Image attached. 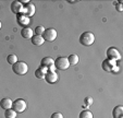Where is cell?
I'll return each instance as SVG.
<instances>
[{
    "label": "cell",
    "mask_w": 123,
    "mask_h": 118,
    "mask_svg": "<svg viewBox=\"0 0 123 118\" xmlns=\"http://www.w3.org/2000/svg\"><path fill=\"white\" fill-rule=\"evenodd\" d=\"M95 42V35L92 32H84L80 36V43L83 46H91Z\"/></svg>",
    "instance_id": "1"
},
{
    "label": "cell",
    "mask_w": 123,
    "mask_h": 118,
    "mask_svg": "<svg viewBox=\"0 0 123 118\" xmlns=\"http://www.w3.org/2000/svg\"><path fill=\"white\" fill-rule=\"evenodd\" d=\"M12 70L15 74H19V76H24V74L27 73L28 71V66L27 63H25L24 61H18L16 63H14L12 66Z\"/></svg>",
    "instance_id": "2"
},
{
    "label": "cell",
    "mask_w": 123,
    "mask_h": 118,
    "mask_svg": "<svg viewBox=\"0 0 123 118\" xmlns=\"http://www.w3.org/2000/svg\"><path fill=\"white\" fill-rule=\"evenodd\" d=\"M102 69L107 72H114V71H119V67L117 66V61L114 60H110V59H106L102 61L101 65Z\"/></svg>",
    "instance_id": "3"
},
{
    "label": "cell",
    "mask_w": 123,
    "mask_h": 118,
    "mask_svg": "<svg viewBox=\"0 0 123 118\" xmlns=\"http://www.w3.org/2000/svg\"><path fill=\"white\" fill-rule=\"evenodd\" d=\"M26 107H27V104L22 98H18V100H15L12 103V109L15 111L16 113H23L26 109Z\"/></svg>",
    "instance_id": "4"
},
{
    "label": "cell",
    "mask_w": 123,
    "mask_h": 118,
    "mask_svg": "<svg viewBox=\"0 0 123 118\" xmlns=\"http://www.w3.org/2000/svg\"><path fill=\"white\" fill-rule=\"evenodd\" d=\"M42 36L45 41H47V42H54L55 39L57 38V31L52 28H45V31H44Z\"/></svg>",
    "instance_id": "5"
},
{
    "label": "cell",
    "mask_w": 123,
    "mask_h": 118,
    "mask_svg": "<svg viewBox=\"0 0 123 118\" xmlns=\"http://www.w3.org/2000/svg\"><path fill=\"white\" fill-rule=\"evenodd\" d=\"M55 67H56V69H59V70H67L68 68L70 67L68 58L67 57H58L56 60H55Z\"/></svg>",
    "instance_id": "6"
},
{
    "label": "cell",
    "mask_w": 123,
    "mask_h": 118,
    "mask_svg": "<svg viewBox=\"0 0 123 118\" xmlns=\"http://www.w3.org/2000/svg\"><path fill=\"white\" fill-rule=\"evenodd\" d=\"M106 55H107V59H110V60L117 61V60H120L121 59V55L116 47H110V48H108L107 51H106Z\"/></svg>",
    "instance_id": "7"
},
{
    "label": "cell",
    "mask_w": 123,
    "mask_h": 118,
    "mask_svg": "<svg viewBox=\"0 0 123 118\" xmlns=\"http://www.w3.org/2000/svg\"><path fill=\"white\" fill-rule=\"evenodd\" d=\"M35 11H36L35 6L33 5L32 2H28L25 7H23L22 14H23V15H25V16H27V18H31V16H33L35 14Z\"/></svg>",
    "instance_id": "8"
},
{
    "label": "cell",
    "mask_w": 123,
    "mask_h": 118,
    "mask_svg": "<svg viewBox=\"0 0 123 118\" xmlns=\"http://www.w3.org/2000/svg\"><path fill=\"white\" fill-rule=\"evenodd\" d=\"M58 79H59V76H58V74L56 73V71H55V72L47 71L46 76H45V80H46V82H47V83H49V84L56 83V82L58 81Z\"/></svg>",
    "instance_id": "9"
},
{
    "label": "cell",
    "mask_w": 123,
    "mask_h": 118,
    "mask_svg": "<svg viewBox=\"0 0 123 118\" xmlns=\"http://www.w3.org/2000/svg\"><path fill=\"white\" fill-rule=\"evenodd\" d=\"M11 11L14 14H19L22 13V10H23V5H22L20 1H12L11 3Z\"/></svg>",
    "instance_id": "10"
},
{
    "label": "cell",
    "mask_w": 123,
    "mask_h": 118,
    "mask_svg": "<svg viewBox=\"0 0 123 118\" xmlns=\"http://www.w3.org/2000/svg\"><path fill=\"white\" fill-rule=\"evenodd\" d=\"M21 35L23 38L25 39H31L33 36H34V31L30 28H23L21 31Z\"/></svg>",
    "instance_id": "11"
},
{
    "label": "cell",
    "mask_w": 123,
    "mask_h": 118,
    "mask_svg": "<svg viewBox=\"0 0 123 118\" xmlns=\"http://www.w3.org/2000/svg\"><path fill=\"white\" fill-rule=\"evenodd\" d=\"M16 20H18V23H19L20 25L24 26V28H25V26L27 25L28 23H30V18L23 15V14H18V16H16Z\"/></svg>",
    "instance_id": "12"
},
{
    "label": "cell",
    "mask_w": 123,
    "mask_h": 118,
    "mask_svg": "<svg viewBox=\"0 0 123 118\" xmlns=\"http://www.w3.org/2000/svg\"><path fill=\"white\" fill-rule=\"evenodd\" d=\"M112 117L113 118H123V106L119 105L116 106L112 111Z\"/></svg>",
    "instance_id": "13"
},
{
    "label": "cell",
    "mask_w": 123,
    "mask_h": 118,
    "mask_svg": "<svg viewBox=\"0 0 123 118\" xmlns=\"http://www.w3.org/2000/svg\"><path fill=\"white\" fill-rule=\"evenodd\" d=\"M46 73H47V68L42 67V66H40L38 69L35 70V76H36V78L40 79V80L45 79V76H46Z\"/></svg>",
    "instance_id": "14"
},
{
    "label": "cell",
    "mask_w": 123,
    "mask_h": 118,
    "mask_svg": "<svg viewBox=\"0 0 123 118\" xmlns=\"http://www.w3.org/2000/svg\"><path fill=\"white\" fill-rule=\"evenodd\" d=\"M31 41H32L33 45H35V46H42L45 42V39L43 38V36H40V35H34V36L31 38Z\"/></svg>",
    "instance_id": "15"
},
{
    "label": "cell",
    "mask_w": 123,
    "mask_h": 118,
    "mask_svg": "<svg viewBox=\"0 0 123 118\" xmlns=\"http://www.w3.org/2000/svg\"><path fill=\"white\" fill-rule=\"evenodd\" d=\"M40 65H42V67L49 68L50 66H54L55 65V61H54V59H52L51 57H45V58H43V59H42Z\"/></svg>",
    "instance_id": "16"
},
{
    "label": "cell",
    "mask_w": 123,
    "mask_h": 118,
    "mask_svg": "<svg viewBox=\"0 0 123 118\" xmlns=\"http://www.w3.org/2000/svg\"><path fill=\"white\" fill-rule=\"evenodd\" d=\"M12 101H11V98H2L1 100V102H0V106H1V108H3V109H10V108H12Z\"/></svg>",
    "instance_id": "17"
},
{
    "label": "cell",
    "mask_w": 123,
    "mask_h": 118,
    "mask_svg": "<svg viewBox=\"0 0 123 118\" xmlns=\"http://www.w3.org/2000/svg\"><path fill=\"white\" fill-rule=\"evenodd\" d=\"M68 61H69L70 66H75L79 63L80 61V58L77 55H75V54H72V55H70L69 57H68Z\"/></svg>",
    "instance_id": "18"
},
{
    "label": "cell",
    "mask_w": 123,
    "mask_h": 118,
    "mask_svg": "<svg viewBox=\"0 0 123 118\" xmlns=\"http://www.w3.org/2000/svg\"><path fill=\"white\" fill-rule=\"evenodd\" d=\"M79 118H93V113L88 109H84L80 113Z\"/></svg>",
    "instance_id": "19"
},
{
    "label": "cell",
    "mask_w": 123,
    "mask_h": 118,
    "mask_svg": "<svg viewBox=\"0 0 123 118\" xmlns=\"http://www.w3.org/2000/svg\"><path fill=\"white\" fill-rule=\"evenodd\" d=\"M16 111H13L12 108L10 109H6V113H5V117L6 118H16Z\"/></svg>",
    "instance_id": "20"
},
{
    "label": "cell",
    "mask_w": 123,
    "mask_h": 118,
    "mask_svg": "<svg viewBox=\"0 0 123 118\" xmlns=\"http://www.w3.org/2000/svg\"><path fill=\"white\" fill-rule=\"evenodd\" d=\"M7 61L10 63V65L13 66L14 63L18 62V57H16L15 55H9V56L7 57Z\"/></svg>",
    "instance_id": "21"
},
{
    "label": "cell",
    "mask_w": 123,
    "mask_h": 118,
    "mask_svg": "<svg viewBox=\"0 0 123 118\" xmlns=\"http://www.w3.org/2000/svg\"><path fill=\"white\" fill-rule=\"evenodd\" d=\"M44 31H45V28H43V26H37V28H35V33H36L35 35H40V36H42Z\"/></svg>",
    "instance_id": "22"
},
{
    "label": "cell",
    "mask_w": 123,
    "mask_h": 118,
    "mask_svg": "<svg viewBox=\"0 0 123 118\" xmlns=\"http://www.w3.org/2000/svg\"><path fill=\"white\" fill-rule=\"evenodd\" d=\"M85 104L86 105H92L93 104V98H92L91 96H87V97H85Z\"/></svg>",
    "instance_id": "23"
},
{
    "label": "cell",
    "mask_w": 123,
    "mask_h": 118,
    "mask_svg": "<svg viewBox=\"0 0 123 118\" xmlns=\"http://www.w3.org/2000/svg\"><path fill=\"white\" fill-rule=\"evenodd\" d=\"M116 9H117V11H119V12L123 11V7H122V2H121V1L116 5Z\"/></svg>",
    "instance_id": "24"
},
{
    "label": "cell",
    "mask_w": 123,
    "mask_h": 118,
    "mask_svg": "<svg viewBox=\"0 0 123 118\" xmlns=\"http://www.w3.org/2000/svg\"><path fill=\"white\" fill-rule=\"evenodd\" d=\"M50 118H63V115L61 113H54Z\"/></svg>",
    "instance_id": "25"
},
{
    "label": "cell",
    "mask_w": 123,
    "mask_h": 118,
    "mask_svg": "<svg viewBox=\"0 0 123 118\" xmlns=\"http://www.w3.org/2000/svg\"><path fill=\"white\" fill-rule=\"evenodd\" d=\"M0 28H1V22H0Z\"/></svg>",
    "instance_id": "26"
}]
</instances>
